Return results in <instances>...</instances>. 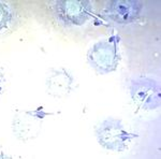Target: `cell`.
<instances>
[{
  "mask_svg": "<svg viewBox=\"0 0 161 159\" xmlns=\"http://www.w3.org/2000/svg\"><path fill=\"white\" fill-rule=\"evenodd\" d=\"M51 113L44 112L43 108L37 110L19 111L13 119V132L22 141H30L38 137L42 129L43 121Z\"/></svg>",
  "mask_w": 161,
  "mask_h": 159,
  "instance_id": "3957f363",
  "label": "cell"
},
{
  "mask_svg": "<svg viewBox=\"0 0 161 159\" xmlns=\"http://www.w3.org/2000/svg\"><path fill=\"white\" fill-rule=\"evenodd\" d=\"M12 20V12L11 9L8 4L3 3V2H0V31L9 26L10 22Z\"/></svg>",
  "mask_w": 161,
  "mask_h": 159,
  "instance_id": "ba28073f",
  "label": "cell"
},
{
  "mask_svg": "<svg viewBox=\"0 0 161 159\" xmlns=\"http://www.w3.org/2000/svg\"><path fill=\"white\" fill-rule=\"evenodd\" d=\"M73 77L66 69L52 70L46 79V89L48 95L55 98H64L68 96L72 89Z\"/></svg>",
  "mask_w": 161,
  "mask_h": 159,
  "instance_id": "8992f818",
  "label": "cell"
},
{
  "mask_svg": "<svg viewBox=\"0 0 161 159\" xmlns=\"http://www.w3.org/2000/svg\"><path fill=\"white\" fill-rule=\"evenodd\" d=\"M108 13L117 23H131L139 17L141 4L136 1H113L108 8Z\"/></svg>",
  "mask_w": 161,
  "mask_h": 159,
  "instance_id": "52a82bcc",
  "label": "cell"
},
{
  "mask_svg": "<svg viewBox=\"0 0 161 159\" xmlns=\"http://www.w3.org/2000/svg\"><path fill=\"white\" fill-rule=\"evenodd\" d=\"M87 58L93 69L100 73L114 71L120 59L117 43L112 39L97 42L89 49Z\"/></svg>",
  "mask_w": 161,
  "mask_h": 159,
  "instance_id": "7a4b0ae2",
  "label": "cell"
},
{
  "mask_svg": "<svg viewBox=\"0 0 161 159\" xmlns=\"http://www.w3.org/2000/svg\"><path fill=\"white\" fill-rule=\"evenodd\" d=\"M98 141L101 146L111 150H125L129 143L136 134L127 131L120 121L115 118H108L102 122L96 129Z\"/></svg>",
  "mask_w": 161,
  "mask_h": 159,
  "instance_id": "6da1fadb",
  "label": "cell"
},
{
  "mask_svg": "<svg viewBox=\"0 0 161 159\" xmlns=\"http://www.w3.org/2000/svg\"><path fill=\"white\" fill-rule=\"evenodd\" d=\"M4 87H6V77H4L3 73L0 71V95L3 93Z\"/></svg>",
  "mask_w": 161,
  "mask_h": 159,
  "instance_id": "9c48e42d",
  "label": "cell"
},
{
  "mask_svg": "<svg viewBox=\"0 0 161 159\" xmlns=\"http://www.w3.org/2000/svg\"><path fill=\"white\" fill-rule=\"evenodd\" d=\"M133 100L145 110L155 109L159 105L160 93L156 82L150 79H141L131 85Z\"/></svg>",
  "mask_w": 161,
  "mask_h": 159,
  "instance_id": "277c9868",
  "label": "cell"
},
{
  "mask_svg": "<svg viewBox=\"0 0 161 159\" xmlns=\"http://www.w3.org/2000/svg\"><path fill=\"white\" fill-rule=\"evenodd\" d=\"M56 13L62 22L71 25H82L89 17L87 3L84 1H58Z\"/></svg>",
  "mask_w": 161,
  "mask_h": 159,
  "instance_id": "5b68a950",
  "label": "cell"
}]
</instances>
